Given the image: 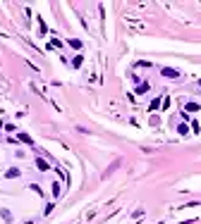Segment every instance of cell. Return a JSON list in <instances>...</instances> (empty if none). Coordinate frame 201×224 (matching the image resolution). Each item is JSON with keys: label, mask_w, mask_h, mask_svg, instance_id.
<instances>
[{"label": "cell", "mask_w": 201, "mask_h": 224, "mask_svg": "<svg viewBox=\"0 0 201 224\" xmlns=\"http://www.w3.org/2000/svg\"><path fill=\"white\" fill-rule=\"evenodd\" d=\"M36 164H38V169H43V172L48 169V164H46V162H43V160H36Z\"/></svg>", "instance_id": "cell-3"}, {"label": "cell", "mask_w": 201, "mask_h": 224, "mask_svg": "<svg viewBox=\"0 0 201 224\" xmlns=\"http://www.w3.org/2000/svg\"><path fill=\"white\" fill-rule=\"evenodd\" d=\"M187 110H189V112H196V110H199V105H196V103H189V105H187Z\"/></svg>", "instance_id": "cell-2"}, {"label": "cell", "mask_w": 201, "mask_h": 224, "mask_svg": "<svg viewBox=\"0 0 201 224\" xmlns=\"http://www.w3.org/2000/svg\"><path fill=\"white\" fill-rule=\"evenodd\" d=\"M163 76H172V79H175L177 72H175V69H163Z\"/></svg>", "instance_id": "cell-1"}]
</instances>
